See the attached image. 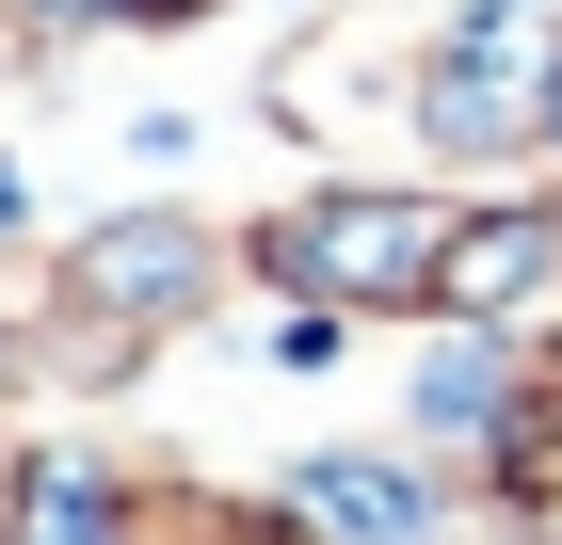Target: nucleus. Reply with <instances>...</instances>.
Returning a JSON list of instances; mask_svg holds the SVG:
<instances>
[{"mask_svg":"<svg viewBox=\"0 0 562 545\" xmlns=\"http://www.w3.org/2000/svg\"><path fill=\"white\" fill-rule=\"evenodd\" d=\"M305 498H322V513H338V530H370V545H418V498H402V481H386V465H305Z\"/></svg>","mask_w":562,"mask_h":545,"instance_id":"nucleus-3","label":"nucleus"},{"mask_svg":"<svg viewBox=\"0 0 562 545\" xmlns=\"http://www.w3.org/2000/svg\"><path fill=\"white\" fill-rule=\"evenodd\" d=\"M530 273H547V225H482V241L450 257V305H515Z\"/></svg>","mask_w":562,"mask_h":545,"instance_id":"nucleus-4","label":"nucleus"},{"mask_svg":"<svg viewBox=\"0 0 562 545\" xmlns=\"http://www.w3.org/2000/svg\"><path fill=\"white\" fill-rule=\"evenodd\" d=\"M547 128H562V113H547Z\"/></svg>","mask_w":562,"mask_h":545,"instance_id":"nucleus-6","label":"nucleus"},{"mask_svg":"<svg viewBox=\"0 0 562 545\" xmlns=\"http://www.w3.org/2000/svg\"><path fill=\"white\" fill-rule=\"evenodd\" d=\"M530 48H547V16H530V0L467 16V48L434 65V128H450V145H515V128H530V96H515V65H530Z\"/></svg>","mask_w":562,"mask_h":545,"instance_id":"nucleus-1","label":"nucleus"},{"mask_svg":"<svg viewBox=\"0 0 562 545\" xmlns=\"http://www.w3.org/2000/svg\"><path fill=\"white\" fill-rule=\"evenodd\" d=\"M290 257L322 273V289H418V273H434V225H418V209H370V193H338V209L290 225Z\"/></svg>","mask_w":562,"mask_h":545,"instance_id":"nucleus-2","label":"nucleus"},{"mask_svg":"<svg viewBox=\"0 0 562 545\" xmlns=\"http://www.w3.org/2000/svg\"><path fill=\"white\" fill-rule=\"evenodd\" d=\"M0 209H16V177H0Z\"/></svg>","mask_w":562,"mask_h":545,"instance_id":"nucleus-5","label":"nucleus"}]
</instances>
